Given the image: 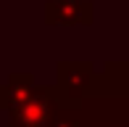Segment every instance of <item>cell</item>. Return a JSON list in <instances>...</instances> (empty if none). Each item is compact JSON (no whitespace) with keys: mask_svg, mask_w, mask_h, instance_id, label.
<instances>
[{"mask_svg":"<svg viewBox=\"0 0 129 127\" xmlns=\"http://www.w3.org/2000/svg\"><path fill=\"white\" fill-rule=\"evenodd\" d=\"M58 103L53 93H45L42 88H34L32 95L24 98L11 109V127H45L53 119Z\"/></svg>","mask_w":129,"mask_h":127,"instance_id":"obj_1","label":"cell"},{"mask_svg":"<svg viewBox=\"0 0 129 127\" xmlns=\"http://www.w3.org/2000/svg\"><path fill=\"white\" fill-rule=\"evenodd\" d=\"M90 82V72L82 64H61V85L69 95H82Z\"/></svg>","mask_w":129,"mask_h":127,"instance_id":"obj_2","label":"cell"},{"mask_svg":"<svg viewBox=\"0 0 129 127\" xmlns=\"http://www.w3.org/2000/svg\"><path fill=\"white\" fill-rule=\"evenodd\" d=\"M48 19L50 21H82V19H90V11L84 13V3L82 0H55L50 3L48 11Z\"/></svg>","mask_w":129,"mask_h":127,"instance_id":"obj_3","label":"cell"},{"mask_svg":"<svg viewBox=\"0 0 129 127\" xmlns=\"http://www.w3.org/2000/svg\"><path fill=\"white\" fill-rule=\"evenodd\" d=\"M55 127H74V122H58Z\"/></svg>","mask_w":129,"mask_h":127,"instance_id":"obj_4","label":"cell"}]
</instances>
